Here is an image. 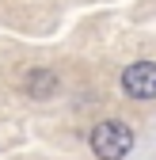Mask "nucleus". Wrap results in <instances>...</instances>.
Returning <instances> with one entry per match:
<instances>
[{
  "instance_id": "3",
  "label": "nucleus",
  "mask_w": 156,
  "mask_h": 160,
  "mask_svg": "<svg viewBox=\"0 0 156 160\" xmlns=\"http://www.w3.org/2000/svg\"><path fill=\"white\" fill-rule=\"evenodd\" d=\"M27 95H34V99H46V95H53L57 92V76L50 72V69H34L31 76H27Z\"/></svg>"
},
{
  "instance_id": "1",
  "label": "nucleus",
  "mask_w": 156,
  "mask_h": 160,
  "mask_svg": "<svg viewBox=\"0 0 156 160\" xmlns=\"http://www.w3.org/2000/svg\"><path fill=\"white\" fill-rule=\"evenodd\" d=\"M133 149V130L126 122H99L91 130V152L99 160H122L126 152Z\"/></svg>"
},
{
  "instance_id": "2",
  "label": "nucleus",
  "mask_w": 156,
  "mask_h": 160,
  "mask_svg": "<svg viewBox=\"0 0 156 160\" xmlns=\"http://www.w3.org/2000/svg\"><path fill=\"white\" fill-rule=\"evenodd\" d=\"M122 88L129 99H156V65L152 61H137L122 72Z\"/></svg>"
}]
</instances>
